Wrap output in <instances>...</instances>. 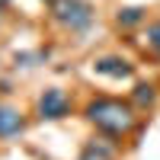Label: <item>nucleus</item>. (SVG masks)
<instances>
[{"mask_svg":"<svg viewBox=\"0 0 160 160\" xmlns=\"http://www.w3.org/2000/svg\"><path fill=\"white\" fill-rule=\"evenodd\" d=\"M51 16L71 32H87L93 26V7L87 0H55L51 3Z\"/></svg>","mask_w":160,"mask_h":160,"instance_id":"obj_2","label":"nucleus"},{"mask_svg":"<svg viewBox=\"0 0 160 160\" xmlns=\"http://www.w3.org/2000/svg\"><path fill=\"white\" fill-rule=\"evenodd\" d=\"M22 128H26V122H22L19 109L0 102V138H16V135H22Z\"/></svg>","mask_w":160,"mask_h":160,"instance_id":"obj_5","label":"nucleus"},{"mask_svg":"<svg viewBox=\"0 0 160 160\" xmlns=\"http://www.w3.org/2000/svg\"><path fill=\"white\" fill-rule=\"evenodd\" d=\"M77 160H112V148L109 144H102V141H90L83 151H80Z\"/></svg>","mask_w":160,"mask_h":160,"instance_id":"obj_6","label":"nucleus"},{"mask_svg":"<svg viewBox=\"0 0 160 160\" xmlns=\"http://www.w3.org/2000/svg\"><path fill=\"white\" fill-rule=\"evenodd\" d=\"M148 45L160 55V22H154V26H148Z\"/></svg>","mask_w":160,"mask_h":160,"instance_id":"obj_10","label":"nucleus"},{"mask_svg":"<svg viewBox=\"0 0 160 160\" xmlns=\"http://www.w3.org/2000/svg\"><path fill=\"white\" fill-rule=\"evenodd\" d=\"M45 58H48V51H22V55H16V68H35Z\"/></svg>","mask_w":160,"mask_h":160,"instance_id":"obj_8","label":"nucleus"},{"mask_svg":"<svg viewBox=\"0 0 160 160\" xmlns=\"http://www.w3.org/2000/svg\"><path fill=\"white\" fill-rule=\"evenodd\" d=\"M68 109H71V102L64 96V90H58V87H48L35 102V112H38L42 122H58V118L68 115Z\"/></svg>","mask_w":160,"mask_h":160,"instance_id":"obj_3","label":"nucleus"},{"mask_svg":"<svg viewBox=\"0 0 160 160\" xmlns=\"http://www.w3.org/2000/svg\"><path fill=\"white\" fill-rule=\"evenodd\" d=\"M154 99H157V93H154L151 83H138L135 87V102L138 106H154Z\"/></svg>","mask_w":160,"mask_h":160,"instance_id":"obj_9","label":"nucleus"},{"mask_svg":"<svg viewBox=\"0 0 160 160\" xmlns=\"http://www.w3.org/2000/svg\"><path fill=\"white\" fill-rule=\"evenodd\" d=\"M3 3H7V0H0V7H3Z\"/></svg>","mask_w":160,"mask_h":160,"instance_id":"obj_11","label":"nucleus"},{"mask_svg":"<svg viewBox=\"0 0 160 160\" xmlns=\"http://www.w3.org/2000/svg\"><path fill=\"white\" fill-rule=\"evenodd\" d=\"M87 122L96 125L102 135H125V131L135 125V115L125 102L109 99V96H99L87 106Z\"/></svg>","mask_w":160,"mask_h":160,"instance_id":"obj_1","label":"nucleus"},{"mask_svg":"<svg viewBox=\"0 0 160 160\" xmlns=\"http://www.w3.org/2000/svg\"><path fill=\"white\" fill-rule=\"evenodd\" d=\"M93 71L102 74V77H115V80H122V77H131V74H135V68H131L125 58H118V55L96 58V61H93Z\"/></svg>","mask_w":160,"mask_h":160,"instance_id":"obj_4","label":"nucleus"},{"mask_svg":"<svg viewBox=\"0 0 160 160\" xmlns=\"http://www.w3.org/2000/svg\"><path fill=\"white\" fill-rule=\"evenodd\" d=\"M144 13H148V10H144V7H125V10H118V26H122V29H131V26H138L141 19H144Z\"/></svg>","mask_w":160,"mask_h":160,"instance_id":"obj_7","label":"nucleus"}]
</instances>
